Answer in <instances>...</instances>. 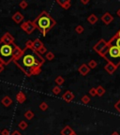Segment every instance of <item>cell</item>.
Returning <instances> with one entry per match:
<instances>
[{"label": "cell", "instance_id": "6da1fadb", "mask_svg": "<svg viewBox=\"0 0 120 135\" xmlns=\"http://www.w3.org/2000/svg\"><path fill=\"white\" fill-rule=\"evenodd\" d=\"M14 63L27 77H31L39 75L41 72V67L45 63V58L33 48L25 47L22 55L14 60Z\"/></svg>", "mask_w": 120, "mask_h": 135}, {"label": "cell", "instance_id": "7a4b0ae2", "mask_svg": "<svg viewBox=\"0 0 120 135\" xmlns=\"http://www.w3.org/2000/svg\"><path fill=\"white\" fill-rule=\"evenodd\" d=\"M34 23L36 25L37 29H39V31L42 34V36H46V34L56 25V22L45 11L40 13Z\"/></svg>", "mask_w": 120, "mask_h": 135}, {"label": "cell", "instance_id": "3957f363", "mask_svg": "<svg viewBox=\"0 0 120 135\" xmlns=\"http://www.w3.org/2000/svg\"><path fill=\"white\" fill-rule=\"evenodd\" d=\"M14 44H4L0 42V60L3 62L5 66L8 65L11 61H13V51H14Z\"/></svg>", "mask_w": 120, "mask_h": 135}, {"label": "cell", "instance_id": "277c9868", "mask_svg": "<svg viewBox=\"0 0 120 135\" xmlns=\"http://www.w3.org/2000/svg\"><path fill=\"white\" fill-rule=\"evenodd\" d=\"M108 44H109V49H108L107 53L104 55L103 58L107 62L113 63L114 65L118 67L120 65V49L109 43V41H108Z\"/></svg>", "mask_w": 120, "mask_h": 135}, {"label": "cell", "instance_id": "5b68a950", "mask_svg": "<svg viewBox=\"0 0 120 135\" xmlns=\"http://www.w3.org/2000/svg\"><path fill=\"white\" fill-rule=\"evenodd\" d=\"M21 28L25 32V33L27 34V35H31V34L37 29V26L33 21L28 20V21H25L22 23Z\"/></svg>", "mask_w": 120, "mask_h": 135}, {"label": "cell", "instance_id": "8992f818", "mask_svg": "<svg viewBox=\"0 0 120 135\" xmlns=\"http://www.w3.org/2000/svg\"><path fill=\"white\" fill-rule=\"evenodd\" d=\"M107 46H108V42L106 41L105 40H103V38H101V40H99V41L93 46V50L95 51L98 55L101 56V55H102V53L104 52V50L107 48Z\"/></svg>", "mask_w": 120, "mask_h": 135}, {"label": "cell", "instance_id": "52a82bcc", "mask_svg": "<svg viewBox=\"0 0 120 135\" xmlns=\"http://www.w3.org/2000/svg\"><path fill=\"white\" fill-rule=\"evenodd\" d=\"M14 37L11 35V33H8V32H6V33L3 35L2 37H1V38H0V42L1 43H4V44H14Z\"/></svg>", "mask_w": 120, "mask_h": 135}, {"label": "cell", "instance_id": "ba28073f", "mask_svg": "<svg viewBox=\"0 0 120 135\" xmlns=\"http://www.w3.org/2000/svg\"><path fill=\"white\" fill-rule=\"evenodd\" d=\"M74 98H75V96H74V94L70 90H67L63 95H62V99H63L64 101H66V102H68V103L71 102L74 99Z\"/></svg>", "mask_w": 120, "mask_h": 135}, {"label": "cell", "instance_id": "9c48e42d", "mask_svg": "<svg viewBox=\"0 0 120 135\" xmlns=\"http://www.w3.org/2000/svg\"><path fill=\"white\" fill-rule=\"evenodd\" d=\"M100 20L103 22L106 25H108L114 21V16H113L110 12H105L102 16H101Z\"/></svg>", "mask_w": 120, "mask_h": 135}, {"label": "cell", "instance_id": "30bf717a", "mask_svg": "<svg viewBox=\"0 0 120 135\" xmlns=\"http://www.w3.org/2000/svg\"><path fill=\"white\" fill-rule=\"evenodd\" d=\"M11 19L13 20V22L14 23H23V19H25V17H23V15L22 14L20 11H16V12L14 13V14L12 15V17H11Z\"/></svg>", "mask_w": 120, "mask_h": 135}, {"label": "cell", "instance_id": "8fae6325", "mask_svg": "<svg viewBox=\"0 0 120 135\" xmlns=\"http://www.w3.org/2000/svg\"><path fill=\"white\" fill-rule=\"evenodd\" d=\"M90 69H89V67L87 66V64H82V65L79 67L78 69V72L81 74L82 76H87V74L89 73V71H90Z\"/></svg>", "mask_w": 120, "mask_h": 135}, {"label": "cell", "instance_id": "7c38bea8", "mask_svg": "<svg viewBox=\"0 0 120 135\" xmlns=\"http://www.w3.org/2000/svg\"><path fill=\"white\" fill-rule=\"evenodd\" d=\"M117 66L114 65L113 63H110V62H107V64L104 66V69H105V70L109 74H114V71L117 70Z\"/></svg>", "mask_w": 120, "mask_h": 135}, {"label": "cell", "instance_id": "4fadbf2b", "mask_svg": "<svg viewBox=\"0 0 120 135\" xmlns=\"http://www.w3.org/2000/svg\"><path fill=\"white\" fill-rule=\"evenodd\" d=\"M56 3L58 5L61 6V8H63L64 9H69L71 6V1L70 0H56Z\"/></svg>", "mask_w": 120, "mask_h": 135}, {"label": "cell", "instance_id": "5bb4252c", "mask_svg": "<svg viewBox=\"0 0 120 135\" xmlns=\"http://www.w3.org/2000/svg\"><path fill=\"white\" fill-rule=\"evenodd\" d=\"M44 47V44H43V42L40 40V38H36V40L33 41V49L37 52L40 50L41 48Z\"/></svg>", "mask_w": 120, "mask_h": 135}, {"label": "cell", "instance_id": "9a60e30c", "mask_svg": "<svg viewBox=\"0 0 120 135\" xmlns=\"http://www.w3.org/2000/svg\"><path fill=\"white\" fill-rule=\"evenodd\" d=\"M13 100L9 96H5L2 99H1V104L5 107H9V106L12 104Z\"/></svg>", "mask_w": 120, "mask_h": 135}, {"label": "cell", "instance_id": "2e32d148", "mask_svg": "<svg viewBox=\"0 0 120 135\" xmlns=\"http://www.w3.org/2000/svg\"><path fill=\"white\" fill-rule=\"evenodd\" d=\"M22 54H23V50H22V49L20 48L19 46L15 45L14 51H13V61L19 58V57L22 55Z\"/></svg>", "mask_w": 120, "mask_h": 135}, {"label": "cell", "instance_id": "e0dca14e", "mask_svg": "<svg viewBox=\"0 0 120 135\" xmlns=\"http://www.w3.org/2000/svg\"><path fill=\"white\" fill-rule=\"evenodd\" d=\"M16 100L19 102V103H23L25 100H26V96L23 91H20L19 93H17L16 95Z\"/></svg>", "mask_w": 120, "mask_h": 135}, {"label": "cell", "instance_id": "ac0fdd59", "mask_svg": "<svg viewBox=\"0 0 120 135\" xmlns=\"http://www.w3.org/2000/svg\"><path fill=\"white\" fill-rule=\"evenodd\" d=\"M109 43H111L112 45H114V46H116L118 49H120V38H118L116 35H114V36L110 40Z\"/></svg>", "mask_w": 120, "mask_h": 135}, {"label": "cell", "instance_id": "d6986e66", "mask_svg": "<svg viewBox=\"0 0 120 135\" xmlns=\"http://www.w3.org/2000/svg\"><path fill=\"white\" fill-rule=\"evenodd\" d=\"M73 132H74V131L71 129V127H70V126H66L65 128L60 131L61 135H71Z\"/></svg>", "mask_w": 120, "mask_h": 135}, {"label": "cell", "instance_id": "ffe728a7", "mask_svg": "<svg viewBox=\"0 0 120 135\" xmlns=\"http://www.w3.org/2000/svg\"><path fill=\"white\" fill-rule=\"evenodd\" d=\"M98 21H99V18L96 14H90L87 17V22L90 25H95V23H97Z\"/></svg>", "mask_w": 120, "mask_h": 135}, {"label": "cell", "instance_id": "44dd1931", "mask_svg": "<svg viewBox=\"0 0 120 135\" xmlns=\"http://www.w3.org/2000/svg\"><path fill=\"white\" fill-rule=\"evenodd\" d=\"M55 83L56 84L57 86H61L62 84H64V83H65V79L61 75H59L55 79Z\"/></svg>", "mask_w": 120, "mask_h": 135}, {"label": "cell", "instance_id": "7402d4cb", "mask_svg": "<svg viewBox=\"0 0 120 135\" xmlns=\"http://www.w3.org/2000/svg\"><path fill=\"white\" fill-rule=\"evenodd\" d=\"M23 116H25L27 120H31V119L34 118V116H35V114H34V112H32L31 110H27V111L23 114Z\"/></svg>", "mask_w": 120, "mask_h": 135}, {"label": "cell", "instance_id": "603a6c76", "mask_svg": "<svg viewBox=\"0 0 120 135\" xmlns=\"http://www.w3.org/2000/svg\"><path fill=\"white\" fill-rule=\"evenodd\" d=\"M18 128H19L21 131H25V129H26L28 128L27 122H26V121H25V120L20 121V122L18 123Z\"/></svg>", "mask_w": 120, "mask_h": 135}, {"label": "cell", "instance_id": "cb8c5ba5", "mask_svg": "<svg viewBox=\"0 0 120 135\" xmlns=\"http://www.w3.org/2000/svg\"><path fill=\"white\" fill-rule=\"evenodd\" d=\"M96 88H97V96H99V97H102V96L105 94V88H104L103 86L99 85V86L96 87Z\"/></svg>", "mask_w": 120, "mask_h": 135}, {"label": "cell", "instance_id": "d4e9b609", "mask_svg": "<svg viewBox=\"0 0 120 135\" xmlns=\"http://www.w3.org/2000/svg\"><path fill=\"white\" fill-rule=\"evenodd\" d=\"M55 57V55L53 52H47L46 55H45V59H46V60H49V61L54 60Z\"/></svg>", "mask_w": 120, "mask_h": 135}, {"label": "cell", "instance_id": "484cf974", "mask_svg": "<svg viewBox=\"0 0 120 135\" xmlns=\"http://www.w3.org/2000/svg\"><path fill=\"white\" fill-rule=\"evenodd\" d=\"M48 108H49V105L47 104V102H45V101H42L41 103L40 104V109L41 110V111H43V112L47 111Z\"/></svg>", "mask_w": 120, "mask_h": 135}, {"label": "cell", "instance_id": "4316f807", "mask_svg": "<svg viewBox=\"0 0 120 135\" xmlns=\"http://www.w3.org/2000/svg\"><path fill=\"white\" fill-rule=\"evenodd\" d=\"M87 66L89 67V69H90V70H93V69L97 68L98 63L95 61V60H90V61L88 62V64H87Z\"/></svg>", "mask_w": 120, "mask_h": 135}, {"label": "cell", "instance_id": "83f0119b", "mask_svg": "<svg viewBox=\"0 0 120 135\" xmlns=\"http://www.w3.org/2000/svg\"><path fill=\"white\" fill-rule=\"evenodd\" d=\"M90 97H89V96H87V95H84V97L82 98V99H81V100H82V103L83 104H88L89 102H90Z\"/></svg>", "mask_w": 120, "mask_h": 135}, {"label": "cell", "instance_id": "f1b7e54d", "mask_svg": "<svg viewBox=\"0 0 120 135\" xmlns=\"http://www.w3.org/2000/svg\"><path fill=\"white\" fill-rule=\"evenodd\" d=\"M53 93L54 94H55V95H59V94H60V93H61V91H62V89H61V87L60 86H57V85H55V87H54L53 88Z\"/></svg>", "mask_w": 120, "mask_h": 135}, {"label": "cell", "instance_id": "f546056e", "mask_svg": "<svg viewBox=\"0 0 120 135\" xmlns=\"http://www.w3.org/2000/svg\"><path fill=\"white\" fill-rule=\"evenodd\" d=\"M19 7L22 9H25V8L28 7V3L26 2V1H25V0H23V1H21V2L19 3Z\"/></svg>", "mask_w": 120, "mask_h": 135}, {"label": "cell", "instance_id": "4dcf8cb0", "mask_svg": "<svg viewBox=\"0 0 120 135\" xmlns=\"http://www.w3.org/2000/svg\"><path fill=\"white\" fill-rule=\"evenodd\" d=\"M84 28L83 25H78V26H76L75 32L77 34H82V33H84Z\"/></svg>", "mask_w": 120, "mask_h": 135}, {"label": "cell", "instance_id": "1f68e13d", "mask_svg": "<svg viewBox=\"0 0 120 135\" xmlns=\"http://www.w3.org/2000/svg\"><path fill=\"white\" fill-rule=\"evenodd\" d=\"M89 94H90L91 97L97 96V88H96V87H92V88L89 90Z\"/></svg>", "mask_w": 120, "mask_h": 135}, {"label": "cell", "instance_id": "d6a6232c", "mask_svg": "<svg viewBox=\"0 0 120 135\" xmlns=\"http://www.w3.org/2000/svg\"><path fill=\"white\" fill-rule=\"evenodd\" d=\"M25 47L26 48H33V40H28L27 41L25 42Z\"/></svg>", "mask_w": 120, "mask_h": 135}, {"label": "cell", "instance_id": "836d02e7", "mask_svg": "<svg viewBox=\"0 0 120 135\" xmlns=\"http://www.w3.org/2000/svg\"><path fill=\"white\" fill-rule=\"evenodd\" d=\"M0 135H11V132H9V131L8 129H3L1 131V134Z\"/></svg>", "mask_w": 120, "mask_h": 135}, {"label": "cell", "instance_id": "e575fe53", "mask_svg": "<svg viewBox=\"0 0 120 135\" xmlns=\"http://www.w3.org/2000/svg\"><path fill=\"white\" fill-rule=\"evenodd\" d=\"M114 108H116V111H117V112L120 114V99L117 101V102H116V104H114Z\"/></svg>", "mask_w": 120, "mask_h": 135}, {"label": "cell", "instance_id": "d590c367", "mask_svg": "<svg viewBox=\"0 0 120 135\" xmlns=\"http://www.w3.org/2000/svg\"><path fill=\"white\" fill-rule=\"evenodd\" d=\"M11 135H22V133L20 132L18 129H15V131H13L12 132H11Z\"/></svg>", "mask_w": 120, "mask_h": 135}, {"label": "cell", "instance_id": "8d00e7d4", "mask_svg": "<svg viewBox=\"0 0 120 135\" xmlns=\"http://www.w3.org/2000/svg\"><path fill=\"white\" fill-rule=\"evenodd\" d=\"M81 3H82V4H84V5H87V4H88V3H89V0H87V1H85V0H81Z\"/></svg>", "mask_w": 120, "mask_h": 135}, {"label": "cell", "instance_id": "74e56055", "mask_svg": "<svg viewBox=\"0 0 120 135\" xmlns=\"http://www.w3.org/2000/svg\"><path fill=\"white\" fill-rule=\"evenodd\" d=\"M4 67H5V66H2V67H0V73H1V72H2L3 70H4Z\"/></svg>", "mask_w": 120, "mask_h": 135}, {"label": "cell", "instance_id": "f35d334b", "mask_svg": "<svg viewBox=\"0 0 120 135\" xmlns=\"http://www.w3.org/2000/svg\"><path fill=\"white\" fill-rule=\"evenodd\" d=\"M112 135H119V133H118L117 131H114V132L112 133Z\"/></svg>", "mask_w": 120, "mask_h": 135}, {"label": "cell", "instance_id": "ab89813d", "mask_svg": "<svg viewBox=\"0 0 120 135\" xmlns=\"http://www.w3.org/2000/svg\"><path fill=\"white\" fill-rule=\"evenodd\" d=\"M116 36H117V37H118V38H120V30H119V31H118V32H117V33H116Z\"/></svg>", "mask_w": 120, "mask_h": 135}, {"label": "cell", "instance_id": "60d3db41", "mask_svg": "<svg viewBox=\"0 0 120 135\" xmlns=\"http://www.w3.org/2000/svg\"><path fill=\"white\" fill-rule=\"evenodd\" d=\"M2 66H5V65L3 64V62L1 61V60H0V67H2Z\"/></svg>", "mask_w": 120, "mask_h": 135}, {"label": "cell", "instance_id": "b9f144b4", "mask_svg": "<svg viewBox=\"0 0 120 135\" xmlns=\"http://www.w3.org/2000/svg\"><path fill=\"white\" fill-rule=\"evenodd\" d=\"M117 15L120 17V8H119V9H118V11H117Z\"/></svg>", "mask_w": 120, "mask_h": 135}, {"label": "cell", "instance_id": "7bdbcfd3", "mask_svg": "<svg viewBox=\"0 0 120 135\" xmlns=\"http://www.w3.org/2000/svg\"><path fill=\"white\" fill-rule=\"evenodd\" d=\"M71 135H77V133H76V132H75V131H74V132H73V133H72V134H71Z\"/></svg>", "mask_w": 120, "mask_h": 135}, {"label": "cell", "instance_id": "ee69618b", "mask_svg": "<svg viewBox=\"0 0 120 135\" xmlns=\"http://www.w3.org/2000/svg\"><path fill=\"white\" fill-rule=\"evenodd\" d=\"M0 134H1V129H0Z\"/></svg>", "mask_w": 120, "mask_h": 135}, {"label": "cell", "instance_id": "f6af8a7d", "mask_svg": "<svg viewBox=\"0 0 120 135\" xmlns=\"http://www.w3.org/2000/svg\"><path fill=\"white\" fill-rule=\"evenodd\" d=\"M48 135H49V134H48Z\"/></svg>", "mask_w": 120, "mask_h": 135}]
</instances>
